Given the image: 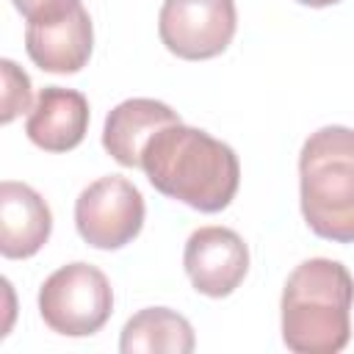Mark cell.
<instances>
[{
    "mask_svg": "<svg viewBox=\"0 0 354 354\" xmlns=\"http://www.w3.org/2000/svg\"><path fill=\"white\" fill-rule=\"evenodd\" d=\"M296 3L310 6V8H326V6H335V3H340V0H296Z\"/></svg>",
    "mask_w": 354,
    "mask_h": 354,
    "instance_id": "9a60e30c",
    "label": "cell"
},
{
    "mask_svg": "<svg viewBox=\"0 0 354 354\" xmlns=\"http://www.w3.org/2000/svg\"><path fill=\"white\" fill-rule=\"evenodd\" d=\"M196 346L191 324L169 307L138 310L122 329V354H191Z\"/></svg>",
    "mask_w": 354,
    "mask_h": 354,
    "instance_id": "7c38bea8",
    "label": "cell"
},
{
    "mask_svg": "<svg viewBox=\"0 0 354 354\" xmlns=\"http://www.w3.org/2000/svg\"><path fill=\"white\" fill-rule=\"evenodd\" d=\"M14 8L30 22H50L58 19L69 11H75L80 6V0H11Z\"/></svg>",
    "mask_w": 354,
    "mask_h": 354,
    "instance_id": "5bb4252c",
    "label": "cell"
},
{
    "mask_svg": "<svg viewBox=\"0 0 354 354\" xmlns=\"http://www.w3.org/2000/svg\"><path fill=\"white\" fill-rule=\"evenodd\" d=\"M238 28L235 0H163L158 33L163 47L185 61L221 55Z\"/></svg>",
    "mask_w": 354,
    "mask_h": 354,
    "instance_id": "8992f818",
    "label": "cell"
},
{
    "mask_svg": "<svg viewBox=\"0 0 354 354\" xmlns=\"http://www.w3.org/2000/svg\"><path fill=\"white\" fill-rule=\"evenodd\" d=\"M185 274L202 296H230L249 271V249L230 227H199L188 235L183 252Z\"/></svg>",
    "mask_w": 354,
    "mask_h": 354,
    "instance_id": "52a82bcc",
    "label": "cell"
},
{
    "mask_svg": "<svg viewBox=\"0 0 354 354\" xmlns=\"http://www.w3.org/2000/svg\"><path fill=\"white\" fill-rule=\"evenodd\" d=\"M53 232V213L39 191L25 183H0V252L8 260L33 257Z\"/></svg>",
    "mask_w": 354,
    "mask_h": 354,
    "instance_id": "9c48e42d",
    "label": "cell"
},
{
    "mask_svg": "<svg viewBox=\"0 0 354 354\" xmlns=\"http://www.w3.org/2000/svg\"><path fill=\"white\" fill-rule=\"evenodd\" d=\"M299 196L307 227L326 241L354 243V130L329 124L301 147Z\"/></svg>",
    "mask_w": 354,
    "mask_h": 354,
    "instance_id": "3957f363",
    "label": "cell"
},
{
    "mask_svg": "<svg viewBox=\"0 0 354 354\" xmlns=\"http://www.w3.org/2000/svg\"><path fill=\"white\" fill-rule=\"evenodd\" d=\"M0 69H3V124H8L22 111L30 108V77L8 58L0 61Z\"/></svg>",
    "mask_w": 354,
    "mask_h": 354,
    "instance_id": "4fadbf2b",
    "label": "cell"
},
{
    "mask_svg": "<svg viewBox=\"0 0 354 354\" xmlns=\"http://www.w3.org/2000/svg\"><path fill=\"white\" fill-rule=\"evenodd\" d=\"M75 227L94 249H122L144 227V196L130 180L105 174L80 191L75 202Z\"/></svg>",
    "mask_w": 354,
    "mask_h": 354,
    "instance_id": "5b68a950",
    "label": "cell"
},
{
    "mask_svg": "<svg viewBox=\"0 0 354 354\" xmlns=\"http://www.w3.org/2000/svg\"><path fill=\"white\" fill-rule=\"evenodd\" d=\"M141 169L155 191L199 213L224 210L241 183V163L232 147L183 124V119L160 127L144 144Z\"/></svg>",
    "mask_w": 354,
    "mask_h": 354,
    "instance_id": "6da1fadb",
    "label": "cell"
},
{
    "mask_svg": "<svg viewBox=\"0 0 354 354\" xmlns=\"http://www.w3.org/2000/svg\"><path fill=\"white\" fill-rule=\"evenodd\" d=\"M88 130V100L64 86H44L25 122L28 138L44 152L75 149Z\"/></svg>",
    "mask_w": 354,
    "mask_h": 354,
    "instance_id": "30bf717a",
    "label": "cell"
},
{
    "mask_svg": "<svg viewBox=\"0 0 354 354\" xmlns=\"http://www.w3.org/2000/svg\"><path fill=\"white\" fill-rule=\"evenodd\" d=\"M39 313L53 332L88 337L100 332L113 313L111 282L91 263H66L39 288Z\"/></svg>",
    "mask_w": 354,
    "mask_h": 354,
    "instance_id": "277c9868",
    "label": "cell"
},
{
    "mask_svg": "<svg viewBox=\"0 0 354 354\" xmlns=\"http://www.w3.org/2000/svg\"><path fill=\"white\" fill-rule=\"evenodd\" d=\"M94 47L91 17L83 3L50 22H30L25 28V50L30 61L55 75H75L88 64Z\"/></svg>",
    "mask_w": 354,
    "mask_h": 354,
    "instance_id": "ba28073f",
    "label": "cell"
},
{
    "mask_svg": "<svg viewBox=\"0 0 354 354\" xmlns=\"http://www.w3.org/2000/svg\"><path fill=\"white\" fill-rule=\"evenodd\" d=\"M354 277L329 257L299 263L282 290V340L296 354H337L351 337Z\"/></svg>",
    "mask_w": 354,
    "mask_h": 354,
    "instance_id": "7a4b0ae2",
    "label": "cell"
},
{
    "mask_svg": "<svg viewBox=\"0 0 354 354\" xmlns=\"http://www.w3.org/2000/svg\"><path fill=\"white\" fill-rule=\"evenodd\" d=\"M180 122V113L171 111L166 102L160 100H149V97H133L119 102L108 119H105V130H102V147L105 152L127 169L141 166V152L144 144L166 124Z\"/></svg>",
    "mask_w": 354,
    "mask_h": 354,
    "instance_id": "8fae6325",
    "label": "cell"
}]
</instances>
